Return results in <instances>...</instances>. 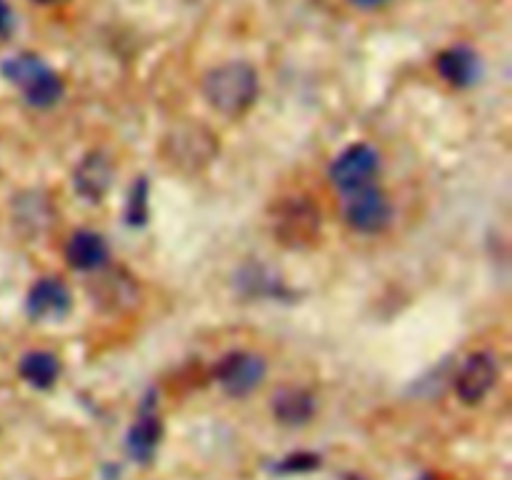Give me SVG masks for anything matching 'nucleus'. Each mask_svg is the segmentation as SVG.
Wrapping results in <instances>:
<instances>
[{
    "label": "nucleus",
    "instance_id": "obj_1",
    "mask_svg": "<svg viewBox=\"0 0 512 480\" xmlns=\"http://www.w3.org/2000/svg\"><path fill=\"white\" fill-rule=\"evenodd\" d=\"M260 93V75L245 60H228L210 68L203 78V95L215 113L240 118L253 108Z\"/></svg>",
    "mask_w": 512,
    "mask_h": 480
},
{
    "label": "nucleus",
    "instance_id": "obj_2",
    "mask_svg": "<svg viewBox=\"0 0 512 480\" xmlns=\"http://www.w3.org/2000/svg\"><path fill=\"white\" fill-rule=\"evenodd\" d=\"M220 140L200 123L173 125L160 140V158L165 168L180 175H198L218 158Z\"/></svg>",
    "mask_w": 512,
    "mask_h": 480
},
{
    "label": "nucleus",
    "instance_id": "obj_3",
    "mask_svg": "<svg viewBox=\"0 0 512 480\" xmlns=\"http://www.w3.org/2000/svg\"><path fill=\"white\" fill-rule=\"evenodd\" d=\"M0 73L10 85L23 93L30 108L48 110L58 105L65 95V85L60 75L35 53H15L3 60Z\"/></svg>",
    "mask_w": 512,
    "mask_h": 480
},
{
    "label": "nucleus",
    "instance_id": "obj_4",
    "mask_svg": "<svg viewBox=\"0 0 512 480\" xmlns=\"http://www.w3.org/2000/svg\"><path fill=\"white\" fill-rule=\"evenodd\" d=\"M270 230H273L275 240L283 248L308 250L323 235V215H320V208L315 205L313 198L290 195V198H283L275 205Z\"/></svg>",
    "mask_w": 512,
    "mask_h": 480
},
{
    "label": "nucleus",
    "instance_id": "obj_5",
    "mask_svg": "<svg viewBox=\"0 0 512 480\" xmlns=\"http://www.w3.org/2000/svg\"><path fill=\"white\" fill-rule=\"evenodd\" d=\"M343 220L360 235H380L393 223V203L378 183L343 195Z\"/></svg>",
    "mask_w": 512,
    "mask_h": 480
},
{
    "label": "nucleus",
    "instance_id": "obj_6",
    "mask_svg": "<svg viewBox=\"0 0 512 480\" xmlns=\"http://www.w3.org/2000/svg\"><path fill=\"white\" fill-rule=\"evenodd\" d=\"M380 168H383L380 150L370 143H355L335 155L328 168V178L345 195L365 188V185H373L378 180Z\"/></svg>",
    "mask_w": 512,
    "mask_h": 480
},
{
    "label": "nucleus",
    "instance_id": "obj_7",
    "mask_svg": "<svg viewBox=\"0 0 512 480\" xmlns=\"http://www.w3.org/2000/svg\"><path fill=\"white\" fill-rule=\"evenodd\" d=\"M268 363L263 355L250 350H233L215 363L213 378L230 398H245L263 385Z\"/></svg>",
    "mask_w": 512,
    "mask_h": 480
},
{
    "label": "nucleus",
    "instance_id": "obj_8",
    "mask_svg": "<svg viewBox=\"0 0 512 480\" xmlns=\"http://www.w3.org/2000/svg\"><path fill=\"white\" fill-rule=\"evenodd\" d=\"M88 293L103 313H128L143 298L138 280L125 268H115V265L113 268L105 265V268L95 270V278L88 285Z\"/></svg>",
    "mask_w": 512,
    "mask_h": 480
},
{
    "label": "nucleus",
    "instance_id": "obj_9",
    "mask_svg": "<svg viewBox=\"0 0 512 480\" xmlns=\"http://www.w3.org/2000/svg\"><path fill=\"white\" fill-rule=\"evenodd\" d=\"M498 378L500 363L495 358V353H490V350H475V353H470L463 360V365L455 373V395H458L460 403L478 405L493 393V388L498 385Z\"/></svg>",
    "mask_w": 512,
    "mask_h": 480
},
{
    "label": "nucleus",
    "instance_id": "obj_10",
    "mask_svg": "<svg viewBox=\"0 0 512 480\" xmlns=\"http://www.w3.org/2000/svg\"><path fill=\"white\" fill-rule=\"evenodd\" d=\"M10 220L20 238L35 240L55 225V205L45 190H20L10 203Z\"/></svg>",
    "mask_w": 512,
    "mask_h": 480
},
{
    "label": "nucleus",
    "instance_id": "obj_11",
    "mask_svg": "<svg viewBox=\"0 0 512 480\" xmlns=\"http://www.w3.org/2000/svg\"><path fill=\"white\" fill-rule=\"evenodd\" d=\"M115 180V163L110 158L108 150H90L83 158L78 160V165L73 168V190L78 193V198H83L85 203H100V200L108 195V190L113 188Z\"/></svg>",
    "mask_w": 512,
    "mask_h": 480
},
{
    "label": "nucleus",
    "instance_id": "obj_12",
    "mask_svg": "<svg viewBox=\"0 0 512 480\" xmlns=\"http://www.w3.org/2000/svg\"><path fill=\"white\" fill-rule=\"evenodd\" d=\"M70 308H73V295H70L68 285L55 275L38 278L25 295V313L38 323H53V320L65 318Z\"/></svg>",
    "mask_w": 512,
    "mask_h": 480
},
{
    "label": "nucleus",
    "instance_id": "obj_13",
    "mask_svg": "<svg viewBox=\"0 0 512 480\" xmlns=\"http://www.w3.org/2000/svg\"><path fill=\"white\" fill-rule=\"evenodd\" d=\"M435 70L440 78L450 85V88H473L483 75V60L475 53L470 45H450V48L440 50L435 58Z\"/></svg>",
    "mask_w": 512,
    "mask_h": 480
},
{
    "label": "nucleus",
    "instance_id": "obj_14",
    "mask_svg": "<svg viewBox=\"0 0 512 480\" xmlns=\"http://www.w3.org/2000/svg\"><path fill=\"white\" fill-rule=\"evenodd\" d=\"M153 400L148 398L140 405L138 418H135V423L128 428V435H125V450L140 465H148L155 458V450H158L160 438H163V423H160Z\"/></svg>",
    "mask_w": 512,
    "mask_h": 480
},
{
    "label": "nucleus",
    "instance_id": "obj_15",
    "mask_svg": "<svg viewBox=\"0 0 512 480\" xmlns=\"http://www.w3.org/2000/svg\"><path fill=\"white\" fill-rule=\"evenodd\" d=\"M65 263L80 273H95V270L105 268L110 260L108 240L98 233V230L80 228L65 243Z\"/></svg>",
    "mask_w": 512,
    "mask_h": 480
},
{
    "label": "nucleus",
    "instance_id": "obj_16",
    "mask_svg": "<svg viewBox=\"0 0 512 480\" xmlns=\"http://www.w3.org/2000/svg\"><path fill=\"white\" fill-rule=\"evenodd\" d=\"M270 413H273L275 423L285 425V428H303L318 413V400L310 390L285 385L270 398Z\"/></svg>",
    "mask_w": 512,
    "mask_h": 480
},
{
    "label": "nucleus",
    "instance_id": "obj_17",
    "mask_svg": "<svg viewBox=\"0 0 512 480\" xmlns=\"http://www.w3.org/2000/svg\"><path fill=\"white\" fill-rule=\"evenodd\" d=\"M18 373L35 390H50L58 383L60 373H63V365H60L58 355L50 353V350H28L20 358Z\"/></svg>",
    "mask_w": 512,
    "mask_h": 480
},
{
    "label": "nucleus",
    "instance_id": "obj_18",
    "mask_svg": "<svg viewBox=\"0 0 512 480\" xmlns=\"http://www.w3.org/2000/svg\"><path fill=\"white\" fill-rule=\"evenodd\" d=\"M148 195H150L148 180L145 178L135 180L128 195V208H125V220H128V225H135V228L145 225V220H148Z\"/></svg>",
    "mask_w": 512,
    "mask_h": 480
},
{
    "label": "nucleus",
    "instance_id": "obj_19",
    "mask_svg": "<svg viewBox=\"0 0 512 480\" xmlns=\"http://www.w3.org/2000/svg\"><path fill=\"white\" fill-rule=\"evenodd\" d=\"M320 458L318 455H310V453H300V455H290L280 463V470L283 473H295V470H310V468H318Z\"/></svg>",
    "mask_w": 512,
    "mask_h": 480
},
{
    "label": "nucleus",
    "instance_id": "obj_20",
    "mask_svg": "<svg viewBox=\"0 0 512 480\" xmlns=\"http://www.w3.org/2000/svg\"><path fill=\"white\" fill-rule=\"evenodd\" d=\"M15 33V10L8 0H0V40H8Z\"/></svg>",
    "mask_w": 512,
    "mask_h": 480
},
{
    "label": "nucleus",
    "instance_id": "obj_21",
    "mask_svg": "<svg viewBox=\"0 0 512 480\" xmlns=\"http://www.w3.org/2000/svg\"><path fill=\"white\" fill-rule=\"evenodd\" d=\"M350 3L360 10H378V8H383L388 0H350Z\"/></svg>",
    "mask_w": 512,
    "mask_h": 480
}]
</instances>
